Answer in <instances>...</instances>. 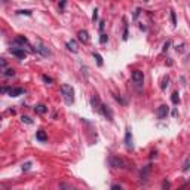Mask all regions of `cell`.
Segmentation results:
<instances>
[{
	"label": "cell",
	"mask_w": 190,
	"mask_h": 190,
	"mask_svg": "<svg viewBox=\"0 0 190 190\" xmlns=\"http://www.w3.org/2000/svg\"><path fill=\"white\" fill-rule=\"evenodd\" d=\"M3 68H6V61L3 58H0V71H2Z\"/></svg>",
	"instance_id": "22"
},
{
	"label": "cell",
	"mask_w": 190,
	"mask_h": 190,
	"mask_svg": "<svg viewBox=\"0 0 190 190\" xmlns=\"http://www.w3.org/2000/svg\"><path fill=\"white\" fill-rule=\"evenodd\" d=\"M24 91H22V88H13V89H9V95L11 97H18L21 95Z\"/></svg>",
	"instance_id": "12"
},
{
	"label": "cell",
	"mask_w": 190,
	"mask_h": 190,
	"mask_svg": "<svg viewBox=\"0 0 190 190\" xmlns=\"http://www.w3.org/2000/svg\"><path fill=\"white\" fill-rule=\"evenodd\" d=\"M125 144L128 149H132V134H131V129H126V134H125Z\"/></svg>",
	"instance_id": "8"
},
{
	"label": "cell",
	"mask_w": 190,
	"mask_h": 190,
	"mask_svg": "<svg viewBox=\"0 0 190 190\" xmlns=\"http://www.w3.org/2000/svg\"><path fill=\"white\" fill-rule=\"evenodd\" d=\"M15 42H17V43H27L28 40L25 39V37H21V36H19V37H17V39H15Z\"/></svg>",
	"instance_id": "20"
},
{
	"label": "cell",
	"mask_w": 190,
	"mask_h": 190,
	"mask_svg": "<svg viewBox=\"0 0 190 190\" xmlns=\"http://www.w3.org/2000/svg\"><path fill=\"white\" fill-rule=\"evenodd\" d=\"M171 100H172V103H174V104H178V103H180V97H178V92H174V94L171 95Z\"/></svg>",
	"instance_id": "15"
},
{
	"label": "cell",
	"mask_w": 190,
	"mask_h": 190,
	"mask_svg": "<svg viewBox=\"0 0 190 190\" xmlns=\"http://www.w3.org/2000/svg\"><path fill=\"white\" fill-rule=\"evenodd\" d=\"M34 110H36V113H39V115H43V113L48 111V107H46V105H43V104H40V105H37V107H34Z\"/></svg>",
	"instance_id": "14"
},
{
	"label": "cell",
	"mask_w": 190,
	"mask_h": 190,
	"mask_svg": "<svg viewBox=\"0 0 190 190\" xmlns=\"http://www.w3.org/2000/svg\"><path fill=\"white\" fill-rule=\"evenodd\" d=\"M183 169H184V171H187V169H189V159H187V161L184 162V166H183Z\"/></svg>",
	"instance_id": "28"
},
{
	"label": "cell",
	"mask_w": 190,
	"mask_h": 190,
	"mask_svg": "<svg viewBox=\"0 0 190 190\" xmlns=\"http://www.w3.org/2000/svg\"><path fill=\"white\" fill-rule=\"evenodd\" d=\"M3 74H5V76H7V77H11V76H13V74H15V71L12 70V68H6V70L3 71Z\"/></svg>",
	"instance_id": "16"
},
{
	"label": "cell",
	"mask_w": 190,
	"mask_h": 190,
	"mask_svg": "<svg viewBox=\"0 0 190 190\" xmlns=\"http://www.w3.org/2000/svg\"><path fill=\"white\" fill-rule=\"evenodd\" d=\"M11 54L15 55V57H18V58H25L27 57V52L24 51V48H11Z\"/></svg>",
	"instance_id": "5"
},
{
	"label": "cell",
	"mask_w": 190,
	"mask_h": 190,
	"mask_svg": "<svg viewBox=\"0 0 190 190\" xmlns=\"http://www.w3.org/2000/svg\"><path fill=\"white\" fill-rule=\"evenodd\" d=\"M168 82H169V77H168V76H165V77H163V83H162V89H166Z\"/></svg>",
	"instance_id": "19"
},
{
	"label": "cell",
	"mask_w": 190,
	"mask_h": 190,
	"mask_svg": "<svg viewBox=\"0 0 190 190\" xmlns=\"http://www.w3.org/2000/svg\"><path fill=\"white\" fill-rule=\"evenodd\" d=\"M18 13H19V15H24V13H25V15H28V17L31 15V12H30V11H18Z\"/></svg>",
	"instance_id": "27"
},
{
	"label": "cell",
	"mask_w": 190,
	"mask_h": 190,
	"mask_svg": "<svg viewBox=\"0 0 190 190\" xmlns=\"http://www.w3.org/2000/svg\"><path fill=\"white\" fill-rule=\"evenodd\" d=\"M132 80L137 83V85H143V82H144V74H143V71H140V70L132 71Z\"/></svg>",
	"instance_id": "3"
},
{
	"label": "cell",
	"mask_w": 190,
	"mask_h": 190,
	"mask_svg": "<svg viewBox=\"0 0 190 190\" xmlns=\"http://www.w3.org/2000/svg\"><path fill=\"white\" fill-rule=\"evenodd\" d=\"M171 21H172V25L175 27L177 25V18H175V12L171 11Z\"/></svg>",
	"instance_id": "18"
},
{
	"label": "cell",
	"mask_w": 190,
	"mask_h": 190,
	"mask_svg": "<svg viewBox=\"0 0 190 190\" xmlns=\"http://www.w3.org/2000/svg\"><path fill=\"white\" fill-rule=\"evenodd\" d=\"M101 100H100V97H98L97 94L91 98V105H92V109L94 110H97V111H100V107H101Z\"/></svg>",
	"instance_id": "6"
},
{
	"label": "cell",
	"mask_w": 190,
	"mask_h": 190,
	"mask_svg": "<svg viewBox=\"0 0 190 190\" xmlns=\"http://www.w3.org/2000/svg\"><path fill=\"white\" fill-rule=\"evenodd\" d=\"M107 39H109V37L105 36V34H101V37H100V42H101V43H105V42H107Z\"/></svg>",
	"instance_id": "24"
},
{
	"label": "cell",
	"mask_w": 190,
	"mask_h": 190,
	"mask_svg": "<svg viewBox=\"0 0 190 190\" xmlns=\"http://www.w3.org/2000/svg\"><path fill=\"white\" fill-rule=\"evenodd\" d=\"M77 37H79V40H80V42H83V43H88V42H89L88 31H85V30H82V31H79Z\"/></svg>",
	"instance_id": "10"
},
{
	"label": "cell",
	"mask_w": 190,
	"mask_h": 190,
	"mask_svg": "<svg viewBox=\"0 0 190 190\" xmlns=\"http://www.w3.org/2000/svg\"><path fill=\"white\" fill-rule=\"evenodd\" d=\"M97 19H98V11H97V9H94V15H92V21L95 22Z\"/></svg>",
	"instance_id": "25"
},
{
	"label": "cell",
	"mask_w": 190,
	"mask_h": 190,
	"mask_svg": "<svg viewBox=\"0 0 190 190\" xmlns=\"http://www.w3.org/2000/svg\"><path fill=\"white\" fill-rule=\"evenodd\" d=\"M37 52H40L42 55H45V57H48V55H51V52H49V49L48 48H45L43 45H37V46L34 48Z\"/></svg>",
	"instance_id": "11"
},
{
	"label": "cell",
	"mask_w": 190,
	"mask_h": 190,
	"mask_svg": "<svg viewBox=\"0 0 190 190\" xmlns=\"http://www.w3.org/2000/svg\"><path fill=\"white\" fill-rule=\"evenodd\" d=\"M100 111L103 113V115L107 117L109 120H113V111L109 107V105H105V104H101V107H100Z\"/></svg>",
	"instance_id": "4"
},
{
	"label": "cell",
	"mask_w": 190,
	"mask_h": 190,
	"mask_svg": "<svg viewBox=\"0 0 190 190\" xmlns=\"http://www.w3.org/2000/svg\"><path fill=\"white\" fill-rule=\"evenodd\" d=\"M168 111H169L168 105H161V107L157 109V116H159V119H165L166 115H168Z\"/></svg>",
	"instance_id": "7"
},
{
	"label": "cell",
	"mask_w": 190,
	"mask_h": 190,
	"mask_svg": "<svg viewBox=\"0 0 190 190\" xmlns=\"http://www.w3.org/2000/svg\"><path fill=\"white\" fill-rule=\"evenodd\" d=\"M61 94L67 104H71L74 101V91L70 85H61Z\"/></svg>",
	"instance_id": "1"
},
{
	"label": "cell",
	"mask_w": 190,
	"mask_h": 190,
	"mask_svg": "<svg viewBox=\"0 0 190 190\" xmlns=\"http://www.w3.org/2000/svg\"><path fill=\"white\" fill-rule=\"evenodd\" d=\"M110 165L113 166V168H126L128 166V163L120 157H111L110 159Z\"/></svg>",
	"instance_id": "2"
},
{
	"label": "cell",
	"mask_w": 190,
	"mask_h": 190,
	"mask_svg": "<svg viewBox=\"0 0 190 190\" xmlns=\"http://www.w3.org/2000/svg\"><path fill=\"white\" fill-rule=\"evenodd\" d=\"M42 79L46 82V83H52V79L51 77H48V76H42Z\"/></svg>",
	"instance_id": "26"
},
{
	"label": "cell",
	"mask_w": 190,
	"mask_h": 190,
	"mask_svg": "<svg viewBox=\"0 0 190 190\" xmlns=\"http://www.w3.org/2000/svg\"><path fill=\"white\" fill-rule=\"evenodd\" d=\"M30 168H31V163H30V162H27V163L22 165V171H28Z\"/></svg>",
	"instance_id": "23"
},
{
	"label": "cell",
	"mask_w": 190,
	"mask_h": 190,
	"mask_svg": "<svg viewBox=\"0 0 190 190\" xmlns=\"http://www.w3.org/2000/svg\"><path fill=\"white\" fill-rule=\"evenodd\" d=\"M146 2H147V0H146Z\"/></svg>",
	"instance_id": "32"
},
{
	"label": "cell",
	"mask_w": 190,
	"mask_h": 190,
	"mask_svg": "<svg viewBox=\"0 0 190 190\" xmlns=\"http://www.w3.org/2000/svg\"><path fill=\"white\" fill-rule=\"evenodd\" d=\"M36 138L43 143V141H46V140H48V135H46V132H45L43 129H39V131L36 132Z\"/></svg>",
	"instance_id": "9"
},
{
	"label": "cell",
	"mask_w": 190,
	"mask_h": 190,
	"mask_svg": "<svg viewBox=\"0 0 190 190\" xmlns=\"http://www.w3.org/2000/svg\"><path fill=\"white\" fill-rule=\"evenodd\" d=\"M0 2H3V3H6V2H7V0H0Z\"/></svg>",
	"instance_id": "31"
},
{
	"label": "cell",
	"mask_w": 190,
	"mask_h": 190,
	"mask_svg": "<svg viewBox=\"0 0 190 190\" xmlns=\"http://www.w3.org/2000/svg\"><path fill=\"white\" fill-rule=\"evenodd\" d=\"M103 28H104V21L100 22V30H103Z\"/></svg>",
	"instance_id": "30"
},
{
	"label": "cell",
	"mask_w": 190,
	"mask_h": 190,
	"mask_svg": "<svg viewBox=\"0 0 190 190\" xmlns=\"http://www.w3.org/2000/svg\"><path fill=\"white\" fill-rule=\"evenodd\" d=\"M111 189H115V190H117V189H119V190H120V186H117V184H115V186H111Z\"/></svg>",
	"instance_id": "29"
},
{
	"label": "cell",
	"mask_w": 190,
	"mask_h": 190,
	"mask_svg": "<svg viewBox=\"0 0 190 190\" xmlns=\"http://www.w3.org/2000/svg\"><path fill=\"white\" fill-rule=\"evenodd\" d=\"M94 58L97 59V63H98V65H103V57H101L100 54H94Z\"/></svg>",
	"instance_id": "17"
},
{
	"label": "cell",
	"mask_w": 190,
	"mask_h": 190,
	"mask_svg": "<svg viewBox=\"0 0 190 190\" xmlns=\"http://www.w3.org/2000/svg\"><path fill=\"white\" fill-rule=\"evenodd\" d=\"M21 119H22V122H25V123H28V125H31V123H33V120L30 119L28 116H22Z\"/></svg>",
	"instance_id": "21"
},
{
	"label": "cell",
	"mask_w": 190,
	"mask_h": 190,
	"mask_svg": "<svg viewBox=\"0 0 190 190\" xmlns=\"http://www.w3.org/2000/svg\"><path fill=\"white\" fill-rule=\"evenodd\" d=\"M67 48L71 52H77V43H76L74 40H70V42H67Z\"/></svg>",
	"instance_id": "13"
}]
</instances>
